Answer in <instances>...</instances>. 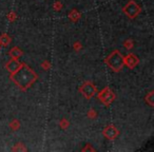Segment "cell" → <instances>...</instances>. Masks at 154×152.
<instances>
[{
    "instance_id": "1",
    "label": "cell",
    "mask_w": 154,
    "mask_h": 152,
    "mask_svg": "<svg viewBox=\"0 0 154 152\" xmlns=\"http://www.w3.org/2000/svg\"><path fill=\"white\" fill-rule=\"evenodd\" d=\"M10 78L16 84L21 91H26L38 78V75L26 64L22 62V66L15 74L10 75Z\"/></svg>"
},
{
    "instance_id": "2",
    "label": "cell",
    "mask_w": 154,
    "mask_h": 152,
    "mask_svg": "<svg viewBox=\"0 0 154 152\" xmlns=\"http://www.w3.org/2000/svg\"><path fill=\"white\" fill-rule=\"evenodd\" d=\"M105 62L107 66L111 69L113 72H119L122 68H124V56L122 55L118 50H114L111 54H109L107 58H106Z\"/></svg>"
},
{
    "instance_id": "3",
    "label": "cell",
    "mask_w": 154,
    "mask_h": 152,
    "mask_svg": "<svg viewBox=\"0 0 154 152\" xmlns=\"http://www.w3.org/2000/svg\"><path fill=\"white\" fill-rule=\"evenodd\" d=\"M122 12H124V14L127 17H129L130 19H134V18H136L137 16L140 14L141 9H140V7L135 2L134 0H130V1L122 8Z\"/></svg>"
},
{
    "instance_id": "4",
    "label": "cell",
    "mask_w": 154,
    "mask_h": 152,
    "mask_svg": "<svg viewBox=\"0 0 154 152\" xmlns=\"http://www.w3.org/2000/svg\"><path fill=\"white\" fill-rule=\"evenodd\" d=\"M97 97H98V99L101 101V104H103V106H106V107H109V106L115 101V94H114V92L109 87L103 88V90L97 94Z\"/></svg>"
},
{
    "instance_id": "5",
    "label": "cell",
    "mask_w": 154,
    "mask_h": 152,
    "mask_svg": "<svg viewBox=\"0 0 154 152\" xmlns=\"http://www.w3.org/2000/svg\"><path fill=\"white\" fill-rule=\"evenodd\" d=\"M79 92L84 95L85 98L91 99L97 93V88L92 82H86L80 86Z\"/></svg>"
},
{
    "instance_id": "6",
    "label": "cell",
    "mask_w": 154,
    "mask_h": 152,
    "mask_svg": "<svg viewBox=\"0 0 154 152\" xmlns=\"http://www.w3.org/2000/svg\"><path fill=\"white\" fill-rule=\"evenodd\" d=\"M103 136L106 137L107 139L109 141H114V139L117 138V136L119 135V131L117 130L114 125H108L103 131Z\"/></svg>"
},
{
    "instance_id": "7",
    "label": "cell",
    "mask_w": 154,
    "mask_h": 152,
    "mask_svg": "<svg viewBox=\"0 0 154 152\" xmlns=\"http://www.w3.org/2000/svg\"><path fill=\"white\" fill-rule=\"evenodd\" d=\"M21 66H22V62H20L18 59L12 58V59H10L9 61L5 64V69H7V71L10 73V75H13L21 68Z\"/></svg>"
},
{
    "instance_id": "8",
    "label": "cell",
    "mask_w": 154,
    "mask_h": 152,
    "mask_svg": "<svg viewBox=\"0 0 154 152\" xmlns=\"http://www.w3.org/2000/svg\"><path fill=\"white\" fill-rule=\"evenodd\" d=\"M138 62H139L138 57H136L132 53H129L128 55L124 57V64L128 67L129 69H134L138 64Z\"/></svg>"
},
{
    "instance_id": "9",
    "label": "cell",
    "mask_w": 154,
    "mask_h": 152,
    "mask_svg": "<svg viewBox=\"0 0 154 152\" xmlns=\"http://www.w3.org/2000/svg\"><path fill=\"white\" fill-rule=\"evenodd\" d=\"M9 55L11 56L12 58H14V59H19V57H21V56L23 55V52L18 47H14L13 49L10 50Z\"/></svg>"
},
{
    "instance_id": "10",
    "label": "cell",
    "mask_w": 154,
    "mask_h": 152,
    "mask_svg": "<svg viewBox=\"0 0 154 152\" xmlns=\"http://www.w3.org/2000/svg\"><path fill=\"white\" fill-rule=\"evenodd\" d=\"M69 19L71 20L72 22H76V21H78V20L80 19V17H82V14L78 12V10H76V9H73L72 11L69 13Z\"/></svg>"
},
{
    "instance_id": "11",
    "label": "cell",
    "mask_w": 154,
    "mask_h": 152,
    "mask_svg": "<svg viewBox=\"0 0 154 152\" xmlns=\"http://www.w3.org/2000/svg\"><path fill=\"white\" fill-rule=\"evenodd\" d=\"M11 40H12L11 37L8 34H5V33H3V34H1V36H0V45L7 48L8 45L11 43Z\"/></svg>"
},
{
    "instance_id": "12",
    "label": "cell",
    "mask_w": 154,
    "mask_h": 152,
    "mask_svg": "<svg viewBox=\"0 0 154 152\" xmlns=\"http://www.w3.org/2000/svg\"><path fill=\"white\" fill-rule=\"evenodd\" d=\"M153 96H154V92L153 91H150L145 97V101L150 106V107H154V101H153Z\"/></svg>"
},
{
    "instance_id": "13",
    "label": "cell",
    "mask_w": 154,
    "mask_h": 152,
    "mask_svg": "<svg viewBox=\"0 0 154 152\" xmlns=\"http://www.w3.org/2000/svg\"><path fill=\"white\" fill-rule=\"evenodd\" d=\"M20 127V122L18 119H13L11 123H10V128L12 129V130H18Z\"/></svg>"
},
{
    "instance_id": "14",
    "label": "cell",
    "mask_w": 154,
    "mask_h": 152,
    "mask_svg": "<svg viewBox=\"0 0 154 152\" xmlns=\"http://www.w3.org/2000/svg\"><path fill=\"white\" fill-rule=\"evenodd\" d=\"M13 151H26V148L23 146V144L19 143V144H16L13 148Z\"/></svg>"
},
{
    "instance_id": "15",
    "label": "cell",
    "mask_w": 154,
    "mask_h": 152,
    "mask_svg": "<svg viewBox=\"0 0 154 152\" xmlns=\"http://www.w3.org/2000/svg\"><path fill=\"white\" fill-rule=\"evenodd\" d=\"M69 125H70V123H69V120L66 119V118H62V119L59 122V126H60V128H62V129H63V130H66V129L68 128Z\"/></svg>"
},
{
    "instance_id": "16",
    "label": "cell",
    "mask_w": 154,
    "mask_h": 152,
    "mask_svg": "<svg viewBox=\"0 0 154 152\" xmlns=\"http://www.w3.org/2000/svg\"><path fill=\"white\" fill-rule=\"evenodd\" d=\"M133 45H134V43H133L132 39H127V40H125L124 47L126 48L127 50H131L133 48Z\"/></svg>"
},
{
    "instance_id": "17",
    "label": "cell",
    "mask_w": 154,
    "mask_h": 152,
    "mask_svg": "<svg viewBox=\"0 0 154 152\" xmlns=\"http://www.w3.org/2000/svg\"><path fill=\"white\" fill-rule=\"evenodd\" d=\"M53 8H54V10L55 11H60V10L62 9V3L60 2V1H55L54 2V5H53Z\"/></svg>"
},
{
    "instance_id": "18",
    "label": "cell",
    "mask_w": 154,
    "mask_h": 152,
    "mask_svg": "<svg viewBox=\"0 0 154 152\" xmlns=\"http://www.w3.org/2000/svg\"><path fill=\"white\" fill-rule=\"evenodd\" d=\"M88 116L91 118V119H94V118L97 116V113L95 112L94 109H91V110H89V112H88Z\"/></svg>"
},
{
    "instance_id": "19",
    "label": "cell",
    "mask_w": 154,
    "mask_h": 152,
    "mask_svg": "<svg viewBox=\"0 0 154 152\" xmlns=\"http://www.w3.org/2000/svg\"><path fill=\"white\" fill-rule=\"evenodd\" d=\"M8 18H9V20L11 22H13V21H15V19L17 18V16H16V14H15V12H11V13L8 15Z\"/></svg>"
},
{
    "instance_id": "20",
    "label": "cell",
    "mask_w": 154,
    "mask_h": 152,
    "mask_svg": "<svg viewBox=\"0 0 154 152\" xmlns=\"http://www.w3.org/2000/svg\"><path fill=\"white\" fill-rule=\"evenodd\" d=\"M41 67H42V69H45V70H49L50 69V62L49 61H45L41 64Z\"/></svg>"
},
{
    "instance_id": "21",
    "label": "cell",
    "mask_w": 154,
    "mask_h": 152,
    "mask_svg": "<svg viewBox=\"0 0 154 152\" xmlns=\"http://www.w3.org/2000/svg\"><path fill=\"white\" fill-rule=\"evenodd\" d=\"M80 49H82V45H80V42H78V41L75 42L74 43V50L75 51H78V50H80Z\"/></svg>"
},
{
    "instance_id": "22",
    "label": "cell",
    "mask_w": 154,
    "mask_h": 152,
    "mask_svg": "<svg viewBox=\"0 0 154 152\" xmlns=\"http://www.w3.org/2000/svg\"><path fill=\"white\" fill-rule=\"evenodd\" d=\"M82 150H84V151H85V150H94V149H93V148H90V147H89V144H88V145H87L86 147H85Z\"/></svg>"
}]
</instances>
